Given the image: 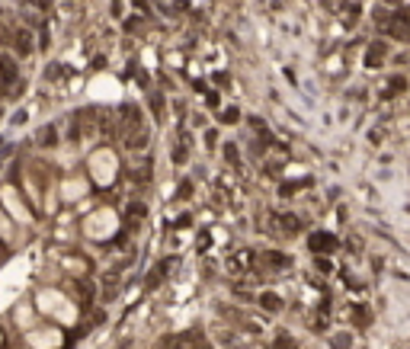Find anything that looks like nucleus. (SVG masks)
Wrapping results in <instances>:
<instances>
[{
	"mask_svg": "<svg viewBox=\"0 0 410 349\" xmlns=\"http://www.w3.org/2000/svg\"><path fill=\"white\" fill-rule=\"evenodd\" d=\"M32 301H36L39 314L45 320L58 327H77V320H80V308H77V301L71 295H64L61 289H51V285H39L36 295H32Z\"/></svg>",
	"mask_w": 410,
	"mask_h": 349,
	"instance_id": "1",
	"label": "nucleus"
},
{
	"mask_svg": "<svg viewBox=\"0 0 410 349\" xmlns=\"http://www.w3.org/2000/svg\"><path fill=\"white\" fill-rule=\"evenodd\" d=\"M116 231H119V212L112 205H103L97 208V212H90L80 221V234L87 240H93V243H106L116 237Z\"/></svg>",
	"mask_w": 410,
	"mask_h": 349,
	"instance_id": "2",
	"label": "nucleus"
},
{
	"mask_svg": "<svg viewBox=\"0 0 410 349\" xmlns=\"http://www.w3.org/2000/svg\"><path fill=\"white\" fill-rule=\"evenodd\" d=\"M29 276H32L29 256H16V259H10V263L0 269V298L20 295L26 285H29Z\"/></svg>",
	"mask_w": 410,
	"mask_h": 349,
	"instance_id": "3",
	"label": "nucleus"
},
{
	"mask_svg": "<svg viewBox=\"0 0 410 349\" xmlns=\"http://www.w3.org/2000/svg\"><path fill=\"white\" fill-rule=\"evenodd\" d=\"M87 170H90V180L97 183V186L109 189L112 183H116V173H119V157H116V151H109V147L93 151L90 160H87Z\"/></svg>",
	"mask_w": 410,
	"mask_h": 349,
	"instance_id": "4",
	"label": "nucleus"
},
{
	"mask_svg": "<svg viewBox=\"0 0 410 349\" xmlns=\"http://www.w3.org/2000/svg\"><path fill=\"white\" fill-rule=\"evenodd\" d=\"M0 205H4V212L13 218L16 224H32V208L26 205V199H23V193L16 186H10V183H7V186H0Z\"/></svg>",
	"mask_w": 410,
	"mask_h": 349,
	"instance_id": "5",
	"label": "nucleus"
},
{
	"mask_svg": "<svg viewBox=\"0 0 410 349\" xmlns=\"http://www.w3.org/2000/svg\"><path fill=\"white\" fill-rule=\"evenodd\" d=\"M26 346L29 349H61L64 346V330L58 324H36L26 330Z\"/></svg>",
	"mask_w": 410,
	"mask_h": 349,
	"instance_id": "6",
	"label": "nucleus"
},
{
	"mask_svg": "<svg viewBox=\"0 0 410 349\" xmlns=\"http://www.w3.org/2000/svg\"><path fill=\"white\" fill-rule=\"evenodd\" d=\"M87 196H90V180H84V177H71V180L61 183V202H64V205L84 202Z\"/></svg>",
	"mask_w": 410,
	"mask_h": 349,
	"instance_id": "7",
	"label": "nucleus"
},
{
	"mask_svg": "<svg viewBox=\"0 0 410 349\" xmlns=\"http://www.w3.org/2000/svg\"><path fill=\"white\" fill-rule=\"evenodd\" d=\"M10 317H13V324H16V327H20L23 333H26V330H32V327L39 324V317H42V314H39V308H36V301H20V304H16V311L10 314Z\"/></svg>",
	"mask_w": 410,
	"mask_h": 349,
	"instance_id": "8",
	"label": "nucleus"
},
{
	"mask_svg": "<svg viewBox=\"0 0 410 349\" xmlns=\"http://www.w3.org/2000/svg\"><path fill=\"white\" fill-rule=\"evenodd\" d=\"M90 97L93 100H116L119 97V83L112 80V77L103 74V77H97V83L90 86Z\"/></svg>",
	"mask_w": 410,
	"mask_h": 349,
	"instance_id": "9",
	"label": "nucleus"
},
{
	"mask_svg": "<svg viewBox=\"0 0 410 349\" xmlns=\"http://www.w3.org/2000/svg\"><path fill=\"white\" fill-rule=\"evenodd\" d=\"M257 304H260L263 311H269V314H282L285 298H282L276 289H269V292H260V295H257Z\"/></svg>",
	"mask_w": 410,
	"mask_h": 349,
	"instance_id": "10",
	"label": "nucleus"
},
{
	"mask_svg": "<svg viewBox=\"0 0 410 349\" xmlns=\"http://www.w3.org/2000/svg\"><path fill=\"white\" fill-rule=\"evenodd\" d=\"M337 247H340V240H337L330 231H317V234H311V250H314V253H317V250L334 253Z\"/></svg>",
	"mask_w": 410,
	"mask_h": 349,
	"instance_id": "11",
	"label": "nucleus"
},
{
	"mask_svg": "<svg viewBox=\"0 0 410 349\" xmlns=\"http://www.w3.org/2000/svg\"><path fill=\"white\" fill-rule=\"evenodd\" d=\"M61 269H64L67 276H87L90 273V263H87L84 256H61Z\"/></svg>",
	"mask_w": 410,
	"mask_h": 349,
	"instance_id": "12",
	"label": "nucleus"
},
{
	"mask_svg": "<svg viewBox=\"0 0 410 349\" xmlns=\"http://www.w3.org/2000/svg\"><path fill=\"white\" fill-rule=\"evenodd\" d=\"M327 339H330V349H350L356 336H353V330H334Z\"/></svg>",
	"mask_w": 410,
	"mask_h": 349,
	"instance_id": "13",
	"label": "nucleus"
},
{
	"mask_svg": "<svg viewBox=\"0 0 410 349\" xmlns=\"http://www.w3.org/2000/svg\"><path fill=\"white\" fill-rule=\"evenodd\" d=\"M13 218L4 212V205H0V240H13Z\"/></svg>",
	"mask_w": 410,
	"mask_h": 349,
	"instance_id": "14",
	"label": "nucleus"
},
{
	"mask_svg": "<svg viewBox=\"0 0 410 349\" xmlns=\"http://www.w3.org/2000/svg\"><path fill=\"white\" fill-rule=\"evenodd\" d=\"M212 240L215 243H224V240H228V231H224V228H212Z\"/></svg>",
	"mask_w": 410,
	"mask_h": 349,
	"instance_id": "15",
	"label": "nucleus"
},
{
	"mask_svg": "<svg viewBox=\"0 0 410 349\" xmlns=\"http://www.w3.org/2000/svg\"><path fill=\"white\" fill-rule=\"evenodd\" d=\"M0 343H4V333H0Z\"/></svg>",
	"mask_w": 410,
	"mask_h": 349,
	"instance_id": "16",
	"label": "nucleus"
}]
</instances>
